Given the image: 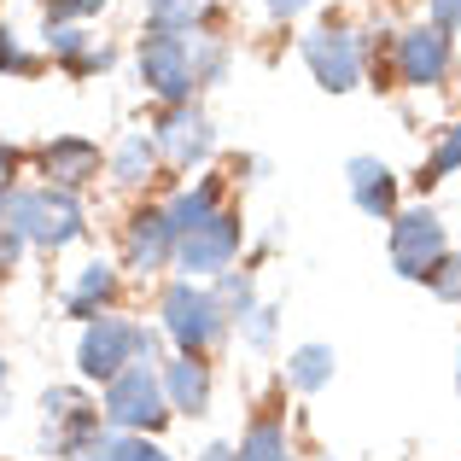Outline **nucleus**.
<instances>
[{
    "label": "nucleus",
    "mask_w": 461,
    "mask_h": 461,
    "mask_svg": "<svg viewBox=\"0 0 461 461\" xmlns=\"http://www.w3.org/2000/svg\"><path fill=\"white\" fill-rule=\"evenodd\" d=\"M0 222L23 240L30 251H70L82 234H88V211H82V193H65V187H6L0 193Z\"/></svg>",
    "instance_id": "obj_1"
},
{
    "label": "nucleus",
    "mask_w": 461,
    "mask_h": 461,
    "mask_svg": "<svg viewBox=\"0 0 461 461\" xmlns=\"http://www.w3.org/2000/svg\"><path fill=\"white\" fill-rule=\"evenodd\" d=\"M228 315L216 304V293L204 281H169L158 293V333L164 345H176V357H211L228 339Z\"/></svg>",
    "instance_id": "obj_2"
},
{
    "label": "nucleus",
    "mask_w": 461,
    "mask_h": 461,
    "mask_svg": "<svg viewBox=\"0 0 461 461\" xmlns=\"http://www.w3.org/2000/svg\"><path fill=\"white\" fill-rule=\"evenodd\" d=\"M112 438L100 420V397L82 385H47L41 392V456L47 461H82Z\"/></svg>",
    "instance_id": "obj_3"
},
{
    "label": "nucleus",
    "mask_w": 461,
    "mask_h": 461,
    "mask_svg": "<svg viewBox=\"0 0 461 461\" xmlns=\"http://www.w3.org/2000/svg\"><path fill=\"white\" fill-rule=\"evenodd\" d=\"M100 420H105V432H140V438H158L176 420L152 362H129L117 380L100 385Z\"/></svg>",
    "instance_id": "obj_4"
},
{
    "label": "nucleus",
    "mask_w": 461,
    "mask_h": 461,
    "mask_svg": "<svg viewBox=\"0 0 461 461\" xmlns=\"http://www.w3.org/2000/svg\"><path fill=\"white\" fill-rule=\"evenodd\" d=\"M240 246H246V222H240V211H216L204 228H193L187 240H176V263L169 269L181 275V281H216V275H228L240 263Z\"/></svg>",
    "instance_id": "obj_5"
},
{
    "label": "nucleus",
    "mask_w": 461,
    "mask_h": 461,
    "mask_svg": "<svg viewBox=\"0 0 461 461\" xmlns=\"http://www.w3.org/2000/svg\"><path fill=\"white\" fill-rule=\"evenodd\" d=\"M140 88L152 94V100L164 105H187L193 94H199V82H193V41L187 35H164V30H147L140 35Z\"/></svg>",
    "instance_id": "obj_6"
},
{
    "label": "nucleus",
    "mask_w": 461,
    "mask_h": 461,
    "mask_svg": "<svg viewBox=\"0 0 461 461\" xmlns=\"http://www.w3.org/2000/svg\"><path fill=\"white\" fill-rule=\"evenodd\" d=\"M385 246H392V269L403 275V281H427V275L450 258V234H444L438 211H427V204H420V211H397Z\"/></svg>",
    "instance_id": "obj_7"
},
{
    "label": "nucleus",
    "mask_w": 461,
    "mask_h": 461,
    "mask_svg": "<svg viewBox=\"0 0 461 461\" xmlns=\"http://www.w3.org/2000/svg\"><path fill=\"white\" fill-rule=\"evenodd\" d=\"M135 333L140 321H129V315H94V321H82V339H77V374L82 380H117V374L135 362Z\"/></svg>",
    "instance_id": "obj_8"
},
{
    "label": "nucleus",
    "mask_w": 461,
    "mask_h": 461,
    "mask_svg": "<svg viewBox=\"0 0 461 461\" xmlns=\"http://www.w3.org/2000/svg\"><path fill=\"white\" fill-rule=\"evenodd\" d=\"M310 77L321 82L327 94H350L362 82V41L345 30V23H315V30L298 41Z\"/></svg>",
    "instance_id": "obj_9"
},
{
    "label": "nucleus",
    "mask_w": 461,
    "mask_h": 461,
    "mask_svg": "<svg viewBox=\"0 0 461 461\" xmlns=\"http://www.w3.org/2000/svg\"><path fill=\"white\" fill-rule=\"evenodd\" d=\"M152 147H158V158H164L169 169H187L193 176V169L216 152V129L193 100L187 105H164V117H158V129H152Z\"/></svg>",
    "instance_id": "obj_10"
},
{
    "label": "nucleus",
    "mask_w": 461,
    "mask_h": 461,
    "mask_svg": "<svg viewBox=\"0 0 461 461\" xmlns=\"http://www.w3.org/2000/svg\"><path fill=\"white\" fill-rule=\"evenodd\" d=\"M100 169H105V152H100V140H88V135H53V140L35 147V176H41L47 187L82 193L88 181H100Z\"/></svg>",
    "instance_id": "obj_11"
},
{
    "label": "nucleus",
    "mask_w": 461,
    "mask_h": 461,
    "mask_svg": "<svg viewBox=\"0 0 461 461\" xmlns=\"http://www.w3.org/2000/svg\"><path fill=\"white\" fill-rule=\"evenodd\" d=\"M450 65H456V47L438 23H415V30L397 35V82L438 88V82H450Z\"/></svg>",
    "instance_id": "obj_12"
},
{
    "label": "nucleus",
    "mask_w": 461,
    "mask_h": 461,
    "mask_svg": "<svg viewBox=\"0 0 461 461\" xmlns=\"http://www.w3.org/2000/svg\"><path fill=\"white\" fill-rule=\"evenodd\" d=\"M123 263L135 275H164L176 263V234L164 222V204H140L123 228Z\"/></svg>",
    "instance_id": "obj_13"
},
{
    "label": "nucleus",
    "mask_w": 461,
    "mask_h": 461,
    "mask_svg": "<svg viewBox=\"0 0 461 461\" xmlns=\"http://www.w3.org/2000/svg\"><path fill=\"white\" fill-rule=\"evenodd\" d=\"M158 380H164V397H169V415H211V397H216V380H211V362L204 357H164L158 362Z\"/></svg>",
    "instance_id": "obj_14"
},
{
    "label": "nucleus",
    "mask_w": 461,
    "mask_h": 461,
    "mask_svg": "<svg viewBox=\"0 0 461 461\" xmlns=\"http://www.w3.org/2000/svg\"><path fill=\"white\" fill-rule=\"evenodd\" d=\"M345 187H350V199H357L362 216H374V222H392L397 216V169L385 164V158L357 152L345 164Z\"/></svg>",
    "instance_id": "obj_15"
},
{
    "label": "nucleus",
    "mask_w": 461,
    "mask_h": 461,
    "mask_svg": "<svg viewBox=\"0 0 461 461\" xmlns=\"http://www.w3.org/2000/svg\"><path fill=\"white\" fill-rule=\"evenodd\" d=\"M117 298H123V275H117V263L94 258V263H82V269L70 275L65 315H70V321H94V315H112Z\"/></svg>",
    "instance_id": "obj_16"
},
{
    "label": "nucleus",
    "mask_w": 461,
    "mask_h": 461,
    "mask_svg": "<svg viewBox=\"0 0 461 461\" xmlns=\"http://www.w3.org/2000/svg\"><path fill=\"white\" fill-rule=\"evenodd\" d=\"M216 211H222V181H216V176L193 181V187H176L164 199V222H169V234H176V240H187L193 228H204Z\"/></svg>",
    "instance_id": "obj_17"
},
{
    "label": "nucleus",
    "mask_w": 461,
    "mask_h": 461,
    "mask_svg": "<svg viewBox=\"0 0 461 461\" xmlns=\"http://www.w3.org/2000/svg\"><path fill=\"white\" fill-rule=\"evenodd\" d=\"M158 164H164V158H158L147 129H129V135L105 152V176H112L117 187H147V181L158 176Z\"/></svg>",
    "instance_id": "obj_18"
},
{
    "label": "nucleus",
    "mask_w": 461,
    "mask_h": 461,
    "mask_svg": "<svg viewBox=\"0 0 461 461\" xmlns=\"http://www.w3.org/2000/svg\"><path fill=\"white\" fill-rule=\"evenodd\" d=\"M333 374H339L333 345H298V350H286V385H293L298 397H315L321 385H333Z\"/></svg>",
    "instance_id": "obj_19"
},
{
    "label": "nucleus",
    "mask_w": 461,
    "mask_h": 461,
    "mask_svg": "<svg viewBox=\"0 0 461 461\" xmlns=\"http://www.w3.org/2000/svg\"><path fill=\"white\" fill-rule=\"evenodd\" d=\"M234 461H293V438H286L281 415H258L246 427V438L234 444Z\"/></svg>",
    "instance_id": "obj_20"
},
{
    "label": "nucleus",
    "mask_w": 461,
    "mask_h": 461,
    "mask_svg": "<svg viewBox=\"0 0 461 461\" xmlns=\"http://www.w3.org/2000/svg\"><path fill=\"white\" fill-rule=\"evenodd\" d=\"M216 0H147V30H164V35H193L204 23Z\"/></svg>",
    "instance_id": "obj_21"
},
{
    "label": "nucleus",
    "mask_w": 461,
    "mask_h": 461,
    "mask_svg": "<svg viewBox=\"0 0 461 461\" xmlns=\"http://www.w3.org/2000/svg\"><path fill=\"white\" fill-rule=\"evenodd\" d=\"M41 41H47V59H53V65L77 70L82 59L94 53V41H100V35H88L82 23H47V30H41Z\"/></svg>",
    "instance_id": "obj_22"
},
{
    "label": "nucleus",
    "mask_w": 461,
    "mask_h": 461,
    "mask_svg": "<svg viewBox=\"0 0 461 461\" xmlns=\"http://www.w3.org/2000/svg\"><path fill=\"white\" fill-rule=\"evenodd\" d=\"M216 304H222L228 321H246L251 310H258V275L251 269H228V275H216Z\"/></svg>",
    "instance_id": "obj_23"
},
{
    "label": "nucleus",
    "mask_w": 461,
    "mask_h": 461,
    "mask_svg": "<svg viewBox=\"0 0 461 461\" xmlns=\"http://www.w3.org/2000/svg\"><path fill=\"white\" fill-rule=\"evenodd\" d=\"M82 461H176L158 438H140V432H112L100 450H88Z\"/></svg>",
    "instance_id": "obj_24"
},
{
    "label": "nucleus",
    "mask_w": 461,
    "mask_h": 461,
    "mask_svg": "<svg viewBox=\"0 0 461 461\" xmlns=\"http://www.w3.org/2000/svg\"><path fill=\"white\" fill-rule=\"evenodd\" d=\"M187 41H193V82L216 88L228 77V41H211V35H187Z\"/></svg>",
    "instance_id": "obj_25"
},
{
    "label": "nucleus",
    "mask_w": 461,
    "mask_h": 461,
    "mask_svg": "<svg viewBox=\"0 0 461 461\" xmlns=\"http://www.w3.org/2000/svg\"><path fill=\"white\" fill-rule=\"evenodd\" d=\"M456 169H461V123L444 129V140L432 147V158L420 164V176H415V181H420V187H438L444 176H456Z\"/></svg>",
    "instance_id": "obj_26"
},
{
    "label": "nucleus",
    "mask_w": 461,
    "mask_h": 461,
    "mask_svg": "<svg viewBox=\"0 0 461 461\" xmlns=\"http://www.w3.org/2000/svg\"><path fill=\"white\" fill-rule=\"evenodd\" d=\"M35 70H41V59L23 47V35L12 23H0V77H35Z\"/></svg>",
    "instance_id": "obj_27"
},
{
    "label": "nucleus",
    "mask_w": 461,
    "mask_h": 461,
    "mask_svg": "<svg viewBox=\"0 0 461 461\" xmlns=\"http://www.w3.org/2000/svg\"><path fill=\"white\" fill-rule=\"evenodd\" d=\"M275 333H281V310H269V304H258L246 321H240V339H246L251 350H269Z\"/></svg>",
    "instance_id": "obj_28"
},
{
    "label": "nucleus",
    "mask_w": 461,
    "mask_h": 461,
    "mask_svg": "<svg viewBox=\"0 0 461 461\" xmlns=\"http://www.w3.org/2000/svg\"><path fill=\"white\" fill-rule=\"evenodd\" d=\"M112 0H41V12H47V23H82V18H94V12H105Z\"/></svg>",
    "instance_id": "obj_29"
},
{
    "label": "nucleus",
    "mask_w": 461,
    "mask_h": 461,
    "mask_svg": "<svg viewBox=\"0 0 461 461\" xmlns=\"http://www.w3.org/2000/svg\"><path fill=\"white\" fill-rule=\"evenodd\" d=\"M427 286L444 298V304H461V258H456V251H450V258H444L438 269L427 275Z\"/></svg>",
    "instance_id": "obj_30"
},
{
    "label": "nucleus",
    "mask_w": 461,
    "mask_h": 461,
    "mask_svg": "<svg viewBox=\"0 0 461 461\" xmlns=\"http://www.w3.org/2000/svg\"><path fill=\"white\" fill-rule=\"evenodd\" d=\"M427 12H432L427 23H438L444 35H456V30H461V0H427Z\"/></svg>",
    "instance_id": "obj_31"
},
{
    "label": "nucleus",
    "mask_w": 461,
    "mask_h": 461,
    "mask_svg": "<svg viewBox=\"0 0 461 461\" xmlns=\"http://www.w3.org/2000/svg\"><path fill=\"white\" fill-rule=\"evenodd\" d=\"M23 251H30V246H23V240L12 234L6 222H0V275H6V269H18V263H23Z\"/></svg>",
    "instance_id": "obj_32"
},
{
    "label": "nucleus",
    "mask_w": 461,
    "mask_h": 461,
    "mask_svg": "<svg viewBox=\"0 0 461 461\" xmlns=\"http://www.w3.org/2000/svg\"><path fill=\"white\" fill-rule=\"evenodd\" d=\"M18 187V147H0V193Z\"/></svg>",
    "instance_id": "obj_33"
},
{
    "label": "nucleus",
    "mask_w": 461,
    "mask_h": 461,
    "mask_svg": "<svg viewBox=\"0 0 461 461\" xmlns=\"http://www.w3.org/2000/svg\"><path fill=\"white\" fill-rule=\"evenodd\" d=\"M310 0H263V12H269L275 23H286V18H298V12H304Z\"/></svg>",
    "instance_id": "obj_34"
},
{
    "label": "nucleus",
    "mask_w": 461,
    "mask_h": 461,
    "mask_svg": "<svg viewBox=\"0 0 461 461\" xmlns=\"http://www.w3.org/2000/svg\"><path fill=\"white\" fill-rule=\"evenodd\" d=\"M193 461H234V444H204Z\"/></svg>",
    "instance_id": "obj_35"
},
{
    "label": "nucleus",
    "mask_w": 461,
    "mask_h": 461,
    "mask_svg": "<svg viewBox=\"0 0 461 461\" xmlns=\"http://www.w3.org/2000/svg\"><path fill=\"white\" fill-rule=\"evenodd\" d=\"M6 380H12V374H6V350H0V392H6Z\"/></svg>",
    "instance_id": "obj_36"
},
{
    "label": "nucleus",
    "mask_w": 461,
    "mask_h": 461,
    "mask_svg": "<svg viewBox=\"0 0 461 461\" xmlns=\"http://www.w3.org/2000/svg\"><path fill=\"white\" fill-rule=\"evenodd\" d=\"M456 392H461V362H456Z\"/></svg>",
    "instance_id": "obj_37"
},
{
    "label": "nucleus",
    "mask_w": 461,
    "mask_h": 461,
    "mask_svg": "<svg viewBox=\"0 0 461 461\" xmlns=\"http://www.w3.org/2000/svg\"><path fill=\"white\" fill-rule=\"evenodd\" d=\"M293 461H298V456H293Z\"/></svg>",
    "instance_id": "obj_38"
}]
</instances>
